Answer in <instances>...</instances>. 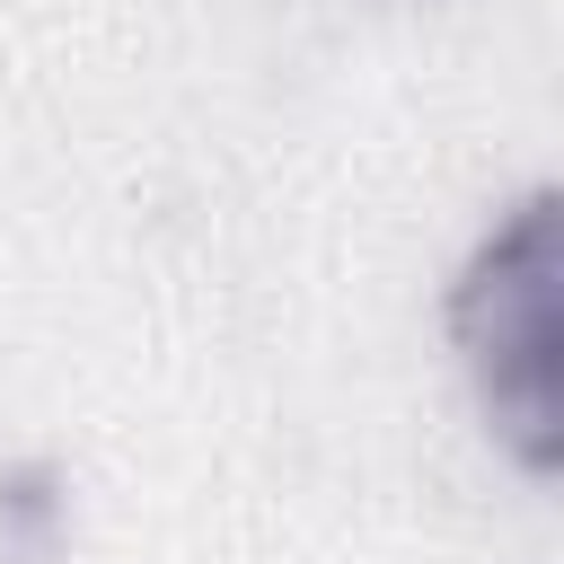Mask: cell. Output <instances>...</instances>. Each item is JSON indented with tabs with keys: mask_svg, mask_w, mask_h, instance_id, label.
<instances>
[{
	"mask_svg": "<svg viewBox=\"0 0 564 564\" xmlns=\"http://www.w3.org/2000/svg\"><path fill=\"white\" fill-rule=\"evenodd\" d=\"M555 282H564V203L555 185H529L485 220L449 282V344L467 361V388L494 423V441L555 476L564 458V397H555Z\"/></svg>",
	"mask_w": 564,
	"mask_h": 564,
	"instance_id": "obj_1",
	"label": "cell"
},
{
	"mask_svg": "<svg viewBox=\"0 0 564 564\" xmlns=\"http://www.w3.org/2000/svg\"><path fill=\"white\" fill-rule=\"evenodd\" d=\"M0 564H70V485L44 458L0 467Z\"/></svg>",
	"mask_w": 564,
	"mask_h": 564,
	"instance_id": "obj_2",
	"label": "cell"
}]
</instances>
